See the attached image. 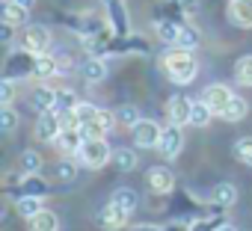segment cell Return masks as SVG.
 Returning a JSON list of instances; mask_svg holds the SVG:
<instances>
[{"instance_id":"6da1fadb","label":"cell","mask_w":252,"mask_h":231,"mask_svg":"<svg viewBox=\"0 0 252 231\" xmlns=\"http://www.w3.org/2000/svg\"><path fill=\"white\" fill-rule=\"evenodd\" d=\"M163 71L169 74V80L172 83H193V77L199 74V62H196V57H193V51H172V54H166L163 57Z\"/></svg>"},{"instance_id":"7a4b0ae2","label":"cell","mask_w":252,"mask_h":231,"mask_svg":"<svg viewBox=\"0 0 252 231\" xmlns=\"http://www.w3.org/2000/svg\"><path fill=\"white\" fill-rule=\"evenodd\" d=\"M18 48H24V51H30V54H48V48H51V33H48V27L45 24H24L21 27V33H18Z\"/></svg>"},{"instance_id":"3957f363","label":"cell","mask_w":252,"mask_h":231,"mask_svg":"<svg viewBox=\"0 0 252 231\" xmlns=\"http://www.w3.org/2000/svg\"><path fill=\"white\" fill-rule=\"evenodd\" d=\"M77 157H80L83 166H89V169H101V166H107V163L113 160V148L107 145L104 137H101V140H83Z\"/></svg>"},{"instance_id":"277c9868","label":"cell","mask_w":252,"mask_h":231,"mask_svg":"<svg viewBox=\"0 0 252 231\" xmlns=\"http://www.w3.org/2000/svg\"><path fill=\"white\" fill-rule=\"evenodd\" d=\"M30 74H36V54H30V51L18 48L15 54H9V57H6L3 77H9V80H21V77H30Z\"/></svg>"},{"instance_id":"5b68a950","label":"cell","mask_w":252,"mask_h":231,"mask_svg":"<svg viewBox=\"0 0 252 231\" xmlns=\"http://www.w3.org/2000/svg\"><path fill=\"white\" fill-rule=\"evenodd\" d=\"M60 134H63V119H60V110H45V113H39L36 128H33V137H36L39 143H54Z\"/></svg>"},{"instance_id":"8992f818","label":"cell","mask_w":252,"mask_h":231,"mask_svg":"<svg viewBox=\"0 0 252 231\" xmlns=\"http://www.w3.org/2000/svg\"><path fill=\"white\" fill-rule=\"evenodd\" d=\"M160 134H163V128H160L158 122H152V119H140V122L131 128V140H134L137 148H158Z\"/></svg>"},{"instance_id":"52a82bcc","label":"cell","mask_w":252,"mask_h":231,"mask_svg":"<svg viewBox=\"0 0 252 231\" xmlns=\"http://www.w3.org/2000/svg\"><path fill=\"white\" fill-rule=\"evenodd\" d=\"M116 125H119V122H116V113H110V110H98V116H95L92 122L80 125V134H83V140H101V137H107Z\"/></svg>"},{"instance_id":"ba28073f","label":"cell","mask_w":252,"mask_h":231,"mask_svg":"<svg viewBox=\"0 0 252 231\" xmlns=\"http://www.w3.org/2000/svg\"><path fill=\"white\" fill-rule=\"evenodd\" d=\"M181 148H184V131H181V125L169 122V128H163V134H160L158 151H160L166 160H175V157L181 154Z\"/></svg>"},{"instance_id":"9c48e42d","label":"cell","mask_w":252,"mask_h":231,"mask_svg":"<svg viewBox=\"0 0 252 231\" xmlns=\"http://www.w3.org/2000/svg\"><path fill=\"white\" fill-rule=\"evenodd\" d=\"M128 210L125 207H119L116 202H110V204H104L101 210H98V216H95V225L101 228V231H119V228H125V222H128Z\"/></svg>"},{"instance_id":"30bf717a","label":"cell","mask_w":252,"mask_h":231,"mask_svg":"<svg viewBox=\"0 0 252 231\" xmlns=\"http://www.w3.org/2000/svg\"><path fill=\"white\" fill-rule=\"evenodd\" d=\"M104 9H107V24L113 27L116 36H131V21H128V12H125V3L122 0H101Z\"/></svg>"},{"instance_id":"8fae6325","label":"cell","mask_w":252,"mask_h":231,"mask_svg":"<svg viewBox=\"0 0 252 231\" xmlns=\"http://www.w3.org/2000/svg\"><path fill=\"white\" fill-rule=\"evenodd\" d=\"M234 95H231V89L228 86H222V83H211V86H205L202 89V101L214 110V116H222V110L228 107V101H231Z\"/></svg>"},{"instance_id":"7c38bea8","label":"cell","mask_w":252,"mask_h":231,"mask_svg":"<svg viewBox=\"0 0 252 231\" xmlns=\"http://www.w3.org/2000/svg\"><path fill=\"white\" fill-rule=\"evenodd\" d=\"M149 187L160 196H166L172 187H175V172L169 166H152L149 169Z\"/></svg>"},{"instance_id":"4fadbf2b","label":"cell","mask_w":252,"mask_h":231,"mask_svg":"<svg viewBox=\"0 0 252 231\" xmlns=\"http://www.w3.org/2000/svg\"><path fill=\"white\" fill-rule=\"evenodd\" d=\"M190 107H193V101L190 98H184V95H175V98H169V104H166V110H169V122H175V125H190Z\"/></svg>"},{"instance_id":"5bb4252c","label":"cell","mask_w":252,"mask_h":231,"mask_svg":"<svg viewBox=\"0 0 252 231\" xmlns=\"http://www.w3.org/2000/svg\"><path fill=\"white\" fill-rule=\"evenodd\" d=\"M228 21L237 27H252V0H228Z\"/></svg>"},{"instance_id":"9a60e30c","label":"cell","mask_w":252,"mask_h":231,"mask_svg":"<svg viewBox=\"0 0 252 231\" xmlns=\"http://www.w3.org/2000/svg\"><path fill=\"white\" fill-rule=\"evenodd\" d=\"M30 107L36 110V113H45V110H54L57 107V89H51V86H36L33 92H30Z\"/></svg>"},{"instance_id":"2e32d148","label":"cell","mask_w":252,"mask_h":231,"mask_svg":"<svg viewBox=\"0 0 252 231\" xmlns=\"http://www.w3.org/2000/svg\"><path fill=\"white\" fill-rule=\"evenodd\" d=\"M27 15H30V9L21 6L18 0H3V24L24 27V24H27Z\"/></svg>"},{"instance_id":"e0dca14e","label":"cell","mask_w":252,"mask_h":231,"mask_svg":"<svg viewBox=\"0 0 252 231\" xmlns=\"http://www.w3.org/2000/svg\"><path fill=\"white\" fill-rule=\"evenodd\" d=\"M80 74H83L86 83H101V80L107 77V62H104L101 57H89V59L80 65Z\"/></svg>"},{"instance_id":"ac0fdd59","label":"cell","mask_w":252,"mask_h":231,"mask_svg":"<svg viewBox=\"0 0 252 231\" xmlns=\"http://www.w3.org/2000/svg\"><path fill=\"white\" fill-rule=\"evenodd\" d=\"M184 21H175V18H158L155 21V30H158V39L166 42V45H175L178 42V30H181Z\"/></svg>"},{"instance_id":"d6986e66","label":"cell","mask_w":252,"mask_h":231,"mask_svg":"<svg viewBox=\"0 0 252 231\" xmlns=\"http://www.w3.org/2000/svg\"><path fill=\"white\" fill-rule=\"evenodd\" d=\"M54 145H57L63 154H77L80 145H83V134H80V128H77V131H63V134L54 140Z\"/></svg>"},{"instance_id":"ffe728a7","label":"cell","mask_w":252,"mask_h":231,"mask_svg":"<svg viewBox=\"0 0 252 231\" xmlns=\"http://www.w3.org/2000/svg\"><path fill=\"white\" fill-rule=\"evenodd\" d=\"M110 202H116L119 207H125L128 213H134L137 207H140V193L134 190V187H119L116 193H113V199Z\"/></svg>"},{"instance_id":"44dd1931","label":"cell","mask_w":252,"mask_h":231,"mask_svg":"<svg viewBox=\"0 0 252 231\" xmlns=\"http://www.w3.org/2000/svg\"><path fill=\"white\" fill-rule=\"evenodd\" d=\"M12 202H15L18 216H24V219H33V216L42 210V199H39V196H15Z\"/></svg>"},{"instance_id":"7402d4cb","label":"cell","mask_w":252,"mask_h":231,"mask_svg":"<svg viewBox=\"0 0 252 231\" xmlns=\"http://www.w3.org/2000/svg\"><path fill=\"white\" fill-rule=\"evenodd\" d=\"M30 222V231H57L60 228V219H57V213L54 210H39L33 219H27Z\"/></svg>"},{"instance_id":"603a6c76","label":"cell","mask_w":252,"mask_h":231,"mask_svg":"<svg viewBox=\"0 0 252 231\" xmlns=\"http://www.w3.org/2000/svg\"><path fill=\"white\" fill-rule=\"evenodd\" d=\"M211 119H214V110H211L202 98L193 101V107H190V128H205Z\"/></svg>"},{"instance_id":"cb8c5ba5","label":"cell","mask_w":252,"mask_h":231,"mask_svg":"<svg viewBox=\"0 0 252 231\" xmlns=\"http://www.w3.org/2000/svg\"><path fill=\"white\" fill-rule=\"evenodd\" d=\"M119 172H131L137 169V151L134 148H113V160H110Z\"/></svg>"},{"instance_id":"d4e9b609","label":"cell","mask_w":252,"mask_h":231,"mask_svg":"<svg viewBox=\"0 0 252 231\" xmlns=\"http://www.w3.org/2000/svg\"><path fill=\"white\" fill-rule=\"evenodd\" d=\"M199 42H202L199 30H196V27H190V24H181L175 48H181V51H196V48H199Z\"/></svg>"},{"instance_id":"484cf974","label":"cell","mask_w":252,"mask_h":231,"mask_svg":"<svg viewBox=\"0 0 252 231\" xmlns=\"http://www.w3.org/2000/svg\"><path fill=\"white\" fill-rule=\"evenodd\" d=\"M48 193V184L39 178V175H21V193L18 196H45Z\"/></svg>"},{"instance_id":"4316f807","label":"cell","mask_w":252,"mask_h":231,"mask_svg":"<svg viewBox=\"0 0 252 231\" xmlns=\"http://www.w3.org/2000/svg\"><path fill=\"white\" fill-rule=\"evenodd\" d=\"M237 202V187L234 184H217L214 187V204L217 207H231Z\"/></svg>"},{"instance_id":"83f0119b","label":"cell","mask_w":252,"mask_h":231,"mask_svg":"<svg viewBox=\"0 0 252 231\" xmlns=\"http://www.w3.org/2000/svg\"><path fill=\"white\" fill-rule=\"evenodd\" d=\"M246 113H249V104H246L240 95H234V98L228 101V107L222 110V119H225V122H240Z\"/></svg>"},{"instance_id":"f1b7e54d","label":"cell","mask_w":252,"mask_h":231,"mask_svg":"<svg viewBox=\"0 0 252 231\" xmlns=\"http://www.w3.org/2000/svg\"><path fill=\"white\" fill-rule=\"evenodd\" d=\"M60 68H63V65H60L54 57H45V54H39V57H36V77H39V80H48V77H54Z\"/></svg>"},{"instance_id":"f546056e","label":"cell","mask_w":252,"mask_h":231,"mask_svg":"<svg viewBox=\"0 0 252 231\" xmlns=\"http://www.w3.org/2000/svg\"><path fill=\"white\" fill-rule=\"evenodd\" d=\"M77 104H80V101H77V95H74L71 89H65V86H63V89H57V107H54V110L65 113V110H74Z\"/></svg>"},{"instance_id":"4dcf8cb0","label":"cell","mask_w":252,"mask_h":231,"mask_svg":"<svg viewBox=\"0 0 252 231\" xmlns=\"http://www.w3.org/2000/svg\"><path fill=\"white\" fill-rule=\"evenodd\" d=\"M18 166H21V172H24V175H36V172L42 169V157H39L36 151H24V154H21V160H18Z\"/></svg>"},{"instance_id":"1f68e13d","label":"cell","mask_w":252,"mask_h":231,"mask_svg":"<svg viewBox=\"0 0 252 231\" xmlns=\"http://www.w3.org/2000/svg\"><path fill=\"white\" fill-rule=\"evenodd\" d=\"M234 77H237V83L252 86V57L237 59V65H234Z\"/></svg>"},{"instance_id":"d6a6232c","label":"cell","mask_w":252,"mask_h":231,"mask_svg":"<svg viewBox=\"0 0 252 231\" xmlns=\"http://www.w3.org/2000/svg\"><path fill=\"white\" fill-rule=\"evenodd\" d=\"M234 157L243 166H252V137H243V140L234 143Z\"/></svg>"},{"instance_id":"836d02e7","label":"cell","mask_w":252,"mask_h":231,"mask_svg":"<svg viewBox=\"0 0 252 231\" xmlns=\"http://www.w3.org/2000/svg\"><path fill=\"white\" fill-rule=\"evenodd\" d=\"M116 122H119V128H134L137 122H140V113H137V107H122L119 113H116Z\"/></svg>"},{"instance_id":"e575fe53","label":"cell","mask_w":252,"mask_h":231,"mask_svg":"<svg viewBox=\"0 0 252 231\" xmlns=\"http://www.w3.org/2000/svg\"><path fill=\"white\" fill-rule=\"evenodd\" d=\"M98 110H101V107H95V104H89V101H80V104L74 107V113H77V119H80V125L92 122L95 116H98Z\"/></svg>"},{"instance_id":"d590c367","label":"cell","mask_w":252,"mask_h":231,"mask_svg":"<svg viewBox=\"0 0 252 231\" xmlns=\"http://www.w3.org/2000/svg\"><path fill=\"white\" fill-rule=\"evenodd\" d=\"M12 98H15V80L3 77V80H0V104L12 107Z\"/></svg>"},{"instance_id":"8d00e7d4","label":"cell","mask_w":252,"mask_h":231,"mask_svg":"<svg viewBox=\"0 0 252 231\" xmlns=\"http://www.w3.org/2000/svg\"><path fill=\"white\" fill-rule=\"evenodd\" d=\"M60 119H63V131H77V128H80V119H77V113H74V110L60 113Z\"/></svg>"},{"instance_id":"74e56055","label":"cell","mask_w":252,"mask_h":231,"mask_svg":"<svg viewBox=\"0 0 252 231\" xmlns=\"http://www.w3.org/2000/svg\"><path fill=\"white\" fill-rule=\"evenodd\" d=\"M15 128H18V113H15L12 107H3V131L12 134Z\"/></svg>"},{"instance_id":"f35d334b","label":"cell","mask_w":252,"mask_h":231,"mask_svg":"<svg viewBox=\"0 0 252 231\" xmlns=\"http://www.w3.org/2000/svg\"><path fill=\"white\" fill-rule=\"evenodd\" d=\"M57 175H60L63 181H71V178L77 175V169H74L71 160H60V163H57Z\"/></svg>"},{"instance_id":"ab89813d","label":"cell","mask_w":252,"mask_h":231,"mask_svg":"<svg viewBox=\"0 0 252 231\" xmlns=\"http://www.w3.org/2000/svg\"><path fill=\"white\" fill-rule=\"evenodd\" d=\"M169 3H172V6H178L181 12H193V9L199 6V0H169Z\"/></svg>"},{"instance_id":"60d3db41","label":"cell","mask_w":252,"mask_h":231,"mask_svg":"<svg viewBox=\"0 0 252 231\" xmlns=\"http://www.w3.org/2000/svg\"><path fill=\"white\" fill-rule=\"evenodd\" d=\"M190 231H217V228H214V222H193Z\"/></svg>"},{"instance_id":"b9f144b4","label":"cell","mask_w":252,"mask_h":231,"mask_svg":"<svg viewBox=\"0 0 252 231\" xmlns=\"http://www.w3.org/2000/svg\"><path fill=\"white\" fill-rule=\"evenodd\" d=\"M217 231H237L234 225H228V222H222V225H217Z\"/></svg>"},{"instance_id":"7bdbcfd3","label":"cell","mask_w":252,"mask_h":231,"mask_svg":"<svg viewBox=\"0 0 252 231\" xmlns=\"http://www.w3.org/2000/svg\"><path fill=\"white\" fill-rule=\"evenodd\" d=\"M18 3H21V6H27V9H33V6H36V0H18Z\"/></svg>"},{"instance_id":"ee69618b","label":"cell","mask_w":252,"mask_h":231,"mask_svg":"<svg viewBox=\"0 0 252 231\" xmlns=\"http://www.w3.org/2000/svg\"><path fill=\"white\" fill-rule=\"evenodd\" d=\"M137 231H158V228H137Z\"/></svg>"}]
</instances>
